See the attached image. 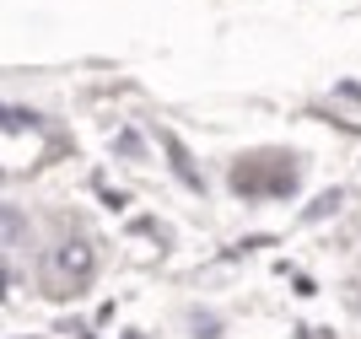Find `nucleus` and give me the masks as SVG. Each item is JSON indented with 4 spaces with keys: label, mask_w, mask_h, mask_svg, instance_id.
<instances>
[{
    "label": "nucleus",
    "mask_w": 361,
    "mask_h": 339,
    "mask_svg": "<svg viewBox=\"0 0 361 339\" xmlns=\"http://www.w3.org/2000/svg\"><path fill=\"white\" fill-rule=\"evenodd\" d=\"M54 269H71V281H87V269H92L87 242H65V248H54Z\"/></svg>",
    "instance_id": "nucleus-1"
},
{
    "label": "nucleus",
    "mask_w": 361,
    "mask_h": 339,
    "mask_svg": "<svg viewBox=\"0 0 361 339\" xmlns=\"http://www.w3.org/2000/svg\"><path fill=\"white\" fill-rule=\"evenodd\" d=\"M0 242H16V237H22V216H16V210H0Z\"/></svg>",
    "instance_id": "nucleus-2"
},
{
    "label": "nucleus",
    "mask_w": 361,
    "mask_h": 339,
    "mask_svg": "<svg viewBox=\"0 0 361 339\" xmlns=\"http://www.w3.org/2000/svg\"><path fill=\"white\" fill-rule=\"evenodd\" d=\"M0 124H6V130H27V124H38V118L32 113H6V108H0Z\"/></svg>",
    "instance_id": "nucleus-3"
}]
</instances>
